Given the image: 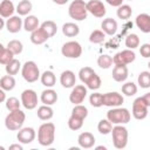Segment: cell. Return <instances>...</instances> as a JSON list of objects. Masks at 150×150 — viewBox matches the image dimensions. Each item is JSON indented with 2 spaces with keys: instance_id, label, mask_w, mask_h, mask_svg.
Masks as SVG:
<instances>
[{
  "instance_id": "6da1fadb",
  "label": "cell",
  "mask_w": 150,
  "mask_h": 150,
  "mask_svg": "<svg viewBox=\"0 0 150 150\" xmlns=\"http://www.w3.org/2000/svg\"><path fill=\"white\" fill-rule=\"evenodd\" d=\"M55 139V125L52 122L42 123L38 129V142L42 146H49Z\"/></svg>"
},
{
  "instance_id": "7a4b0ae2",
  "label": "cell",
  "mask_w": 150,
  "mask_h": 150,
  "mask_svg": "<svg viewBox=\"0 0 150 150\" xmlns=\"http://www.w3.org/2000/svg\"><path fill=\"white\" fill-rule=\"evenodd\" d=\"M150 107V93L137 97L132 103V116L136 120H144L148 116V109Z\"/></svg>"
},
{
  "instance_id": "3957f363",
  "label": "cell",
  "mask_w": 150,
  "mask_h": 150,
  "mask_svg": "<svg viewBox=\"0 0 150 150\" xmlns=\"http://www.w3.org/2000/svg\"><path fill=\"white\" fill-rule=\"evenodd\" d=\"M25 120H26V115L22 110L16 109V110L9 111V114L5 118V127L12 131L19 130L22 128Z\"/></svg>"
},
{
  "instance_id": "277c9868",
  "label": "cell",
  "mask_w": 150,
  "mask_h": 150,
  "mask_svg": "<svg viewBox=\"0 0 150 150\" xmlns=\"http://www.w3.org/2000/svg\"><path fill=\"white\" fill-rule=\"evenodd\" d=\"M112 144L116 149H124L128 144V130L123 124H116L111 129Z\"/></svg>"
},
{
  "instance_id": "5b68a950",
  "label": "cell",
  "mask_w": 150,
  "mask_h": 150,
  "mask_svg": "<svg viewBox=\"0 0 150 150\" xmlns=\"http://www.w3.org/2000/svg\"><path fill=\"white\" fill-rule=\"evenodd\" d=\"M130 112L127 108L115 107L107 112V120H109L112 124H125L130 121Z\"/></svg>"
},
{
  "instance_id": "8992f818",
  "label": "cell",
  "mask_w": 150,
  "mask_h": 150,
  "mask_svg": "<svg viewBox=\"0 0 150 150\" xmlns=\"http://www.w3.org/2000/svg\"><path fill=\"white\" fill-rule=\"evenodd\" d=\"M68 14L71 19L76 21H83L87 19L88 11H87V5L83 0H74L68 8Z\"/></svg>"
},
{
  "instance_id": "52a82bcc",
  "label": "cell",
  "mask_w": 150,
  "mask_h": 150,
  "mask_svg": "<svg viewBox=\"0 0 150 150\" xmlns=\"http://www.w3.org/2000/svg\"><path fill=\"white\" fill-rule=\"evenodd\" d=\"M21 75L28 83H33L40 79V70L34 61H27L21 66Z\"/></svg>"
},
{
  "instance_id": "ba28073f",
  "label": "cell",
  "mask_w": 150,
  "mask_h": 150,
  "mask_svg": "<svg viewBox=\"0 0 150 150\" xmlns=\"http://www.w3.org/2000/svg\"><path fill=\"white\" fill-rule=\"evenodd\" d=\"M61 53L63 56L68 59H77L82 54V47L77 41H68L63 43L61 48Z\"/></svg>"
},
{
  "instance_id": "9c48e42d",
  "label": "cell",
  "mask_w": 150,
  "mask_h": 150,
  "mask_svg": "<svg viewBox=\"0 0 150 150\" xmlns=\"http://www.w3.org/2000/svg\"><path fill=\"white\" fill-rule=\"evenodd\" d=\"M21 104L28 109L32 110L36 108L38 105V94L33 89H26L21 93Z\"/></svg>"
},
{
  "instance_id": "30bf717a",
  "label": "cell",
  "mask_w": 150,
  "mask_h": 150,
  "mask_svg": "<svg viewBox=\"0 0 150 150\" xmlns=\"http://www.w3.org/2000/svg\"><path fill=\"white\" fill-rule=\"evenodd\" d=\"M135 59H136V54L134 53L132 49H124V50L115 54V56L112 57V63L127 66V64L134 62Z\"/></svg>"
},
{
  "instance_id": "8fae6325",
  "label": "cell",
  "mask_w": 150,
  "mask_h": 150,
  "mask_svg": "<svg viewBox=\"0 0 150 150\" xmlns=\"http://www.w3.org/2000/svg\"><path fill=\"white\" fill-rule=\"evenodd\" d=\"M102 102H103V105H107V107H120L122 105V103L124 102V98L123 96L117 93V91H111V93H105V94H102Z\"/></svg>"
},
{
  "instance_id": "7c38bea8",
  "label": "cell",
  "mask_w": 150,
  "mask_h": 150,
  "mask_svg": "<svg viewBox=\"0 0 150 150\" xmlns=\"http://www.w3.org/2000/svg\"><path fill=\"white\" fill-rule=\"evenodd\" d=\"M87 96V88L82 84L74 86L70 94H69V101L75 105V104H81Z\"/></svg>"
},
{
  "instance_id": "4fadbf2b",
  "label": "cell",
  "mask_w": 150,
  "mask_h": 150,
  "mask_svg": "<svg viewBox=\"0 0 150 150\" xmlns=\"http://www.w3.org/2000/svg\"><path fill=\"white\" fill-rule=\"evenodd\" d=\"M86 5H87V11L96 18H103L107 13L105 6L100 0H90Z\"/></svg>"
},
{
  "instance_id": "5bb4252c",
  "label": "cell",
  "mask_w": 150,
  "mask_h": 150,
  "mask_svg": "<svg viewBox=\"0 0 150 150\" xmlns=\"http://www.w3.org/2000/svg\"><path fill=\"white\" fill-rule=\"evenodd\" d=\"M36 132L33 128L30 127H26V128H21L19 129L18 134H16V138L20 143L22 144H29L35 139Z\"/></svg>"
},
{
  "instance_id": "9a60e30c",
  "label": "cell",
  "mask_w": 150,
  "mask_h": 150,
  "mask_svg": "<svg viewBox=\"0 0 150 150\" xmlns=\"http://www.w3.org/2000/svg\"><path fill=\"white\" fill-rule=\"evenodd\" d=\"M22 19L20 18V15H12L7 19V21L5 22V26H6V29L9 32V33H18L20 32V29L22 28Z\"/></svg>"
},
{
  "instance_id": "2e32d148",
  "label": "cell",
  "mask_w": 150,
  "mask_h": 150,
  "mask_svg": "<svg viewBox=\"0 0 150 150\" xmlns=\"http://www.w3.org/2000/svg\"><path fill=\"white\" fill-rule=\"evenodd\" d=\"M135 23H136L137 28L141 29V32H143L145 34L150 33V15L149 14H146V13L138 14L136 16Z\"/></svg>"
},
{
  "instance_id": "e0dca14e",
  "label": "cell",
  "mask_w": 150,
  "mask_h": 150,
  "mask_svg": "<svg viewBox=\"0 0 150 150\" xmlns=\"http://www.w3.org/2000/svg\"><path fill=\"white\" fill-rule=\"evenodd\" d=\"M95 142L96 141H95L94 135L91 132H88V131H84V132L80 134L79 137H77V143L83 149H90V148H93L94 144H95Z\"/></svg>"
},
{
  "instance_id": "ac0fdd59",
  "label": "cell",
  "mask_w": 150,
  "mask_h": 150,
  "mask_svg": "<svg viewBox=\"0 0 150 150\" xmlns=\"http://www.w3.org/2000/svg\"><path fill=\"white\" fill-rule=\"evenodd\" d=\"M60 83L63 88H73L76 84L75 74L71 70H64L60 75Z\"/></svg>"
},
{
  "instance_id": "d6986e66",
  "label": "cell",
  "mask_w": 150,
  "mask_h": 150,
  "mask_svg": "<svg viewBox=\"0 0 150 150\" xmlns=\"http://www.w3.org/2000/svg\"><path fill=\"white\" fill-rule=\"evenodd\" d=\"M40 100L43 104L46 105H53L54 103H56L57 101V94L54 89L52 88H47L46 90H43L41 93V96H40Z\"/></svg>"
},
{
  "instance_id": "ffe728a7",
  "label": "cell",
  "mask_w": 150,
  "mask_h": 150,
  "mask_svg": "<svg viewBox=\"0 0 150 150\" xmlns=\"http://www.w3.org/2000/svg\"><path fill=\"white\" fill-rule=\"evenodd\" d=\"M101 28L105 35H114L117 32V21L112 18H107L102 21Z\"/></svg>"
},
{
  "instance_id": "44dd1931",
  "label": "cell",
  "mask_w": 150,
  "mask_h": 150,
  "mask_svg": "<svg viewBox=\"0 0 150 150\" xmlns=\"http://www.w3.org/2000/svg\"><path fill=\"white\" fill-rule=\"evenodd\" d=\"M112 79L116 82H124L128 77V68L123 64H115L112 69Z\"/></svg>"
},
{
  "instance_id": "7402d4cb",
  "label": "cell",
  "mask_w": 150,
  "mask_h": 150,
  "mask_svg": "<svg viewBox=\"0 0 150 150\" xmlns=\"http://www.w3.org/2000/svg\"><path fill=\"white\" fill-rule=\"evenodd\" d=\"M49 39V36L45 33V30L39 26V28H36L35 30H33L30 33V41L34 45H42L45 43L47 40Z\"/></svg>"
},
{
  "instance_id": "603a6c76",
  "label": "cell",
  "mask_w": 150,
  "mask_h": 150,
  "mask_svg": "<svg viewBox=\"0 0 150 150\" xmlns=\"http://www.w3.org/2000/svg\"><path fill=\"white\" fill-rule=\"evenodd\" d=\"M15 11V7L12 2V0H2L0 2V16L1 18H9L13 15Z\"/></svg>"
},
{
  "instance_id": "cb8c5ba5",
  "label": "cell",
  "mask_w": 150,
  "mask_h": 150,
  "mask_svg": "<svg viewBox=\"0 0 150 150\" xmlns=\"http://www.w3.org/2000/svg\"><path fill=\"white\" fill-rule=\"evenodd\" d=\"M40 80H41V83L47 87V88H52L55 86L56 83V77L54 75V73L52 70H46L43 71L41 75H40Z\"/></svg>"
},
{
  "instance_id": "d4e9b609",
  "label": "cell",
  "mask_w": 150,
  "mask_h": 150,
  "mask_svg": "<svg viewBox=\"0 0 150 150\" xmlns=\"http://www.w3.org/2000/svg\"><path fill=\"white\" fill-rule=\"evenodd\" d=\"M62 33H63V35H66L68 38H74L76 35H79L80 28L74 22H66L62 26Z\"/></svg>"
},
{
  "instance_id": "484cf974",
  "label": "cell",
  "mask_w": 150,
  "mask_h": 150,
  "mask_svg": "<svg viewBox=\"0 0 150 150\" xmlns=\"http://www.w3.org/2000/svg\"><path fill=\"white\" fill-rule=\"evenodd\" d=\"M36 115H38V117H39L41 121H48V120H50V118L53 117V115H54V110L52 109L50 105H46V104H43V105H41V107L38 108Z\"/></svg>"
},
{
  "instance_id": "4316f807",
  "label": "cell",
  "mask_w": 150,
  "mask_h": 150,
  "mask_svg": "<svg viewBox=\"0 0 150 150\" xmlns=\"http://www.w3.org/2000/svg\"><path fill=\"white\" fill-rule=\"evenodd\" d=\"M23 28H25V30L26 32H33V30H35L36 28H39V25H40V22H39V19L35 16V15H28L25 20H23Z\"/></svg>"
},
{
  "instance_id": "83f0119b",
  "label": "cell",
  "mask_w": 150,
  "mask_h": 150,
  "mask_svg": "<svg viewBox=\"0 0 150 150\" xmlns=\"http://www.w3.org/2000/svg\"><path fill=\"white\" fill-rule=\"evenodd\" d=\"M15 87V79L13 75H5L0 79V88L4 89L5 91L13 90Z\"/></svg>"
},
{
  "instance_id": "f1b7e54d",
  "label": "cell",
  "mask_w": 150,
  "mask_h": 150,
  "mask_svg": "<svg viewBox=\"0 0 150 150\" xmlns=\"http://www.w3.org/2000/svg\"><path fill=\"white\" fill-rule=\"evenodd\" d=\"M32 8H33V5H32V2L29 0H21L16 5L15 11L18 12L19 15L23 16V15H28V13L32 11Z\"/></svg>"
},
{
  "instance_id": "f546056e",
  "label": "cell",
  "mask_w": 150,
  "mask_h": 150,
  "mask_svg": "<svg viewBox=\"0 0 150 150\" xmlns=\"http://www.w3.org/2000/svg\"><path fill=\"white\" fill-rule=\"evenodd\" d=\"M5 66H6V67H5L6 73H7L8 75H16V74L19 73L20 68H21L20 61L16 60V59H14V57H13L7 64H5Z\"/></svg>"
},
{
  "instance_id": "4dcf8cb0",
  "label": "cell",
  "mask_w": 150,
  "mask_h": 150,
  "mask_svg": "<svg viewBox=\"0 0 150 150\" xmlns=\"http://www.w3.org/2000/svg\"><path fill=\"white\" fill-rule=\"evenodd\" d=\"M95 74H96V73L94 71L93 68H90V67H83V68H81L80 71H79V77H80V80H81L82 83L87 84L88 81H89Z\"/></svg>"
},
{
  "instance_id": "1f68e13d",
  "label": "cell",
  "mask_w": 150,
  "mask_h": 150,
  "mask_svg": "<svg viewBox=\"0 0 150 150\" xmlns=\"http://www.w3.org/2000/svg\"><path fill=\"white\" fill-rule=\"evenodd\" d=\"M40 27H41V28L45 30V33H46V34H47L49 38L54 36V35L56 34V32H57L56 23H55L54 21H52V20H47V21L42 22Z\"/></svg>"
},
{
  "instance_id": "d6a6232c",
  "label": "cell",
  "mask_w": 150,
  "mask_h": 150,
  "mask_svg": "<svg viewBox=\"0 0 150 150\" xmlns=\"http://www.w3.org/2000/svg\"><path fill=\"white\" fill-rule=\"evenodd\" d=\"M116 14H117L118 19L128 20L131 16V14H132V9H131V7L129 5H123L122 4L121 6H118V9H117Z\"/></svg>"
},
{
  "instance_id": "836d02e7",
  "label": "cell",
  "mask_w": 150,
  "mask_h": 150,
  "mask_svg": "<svg viewBox=\"0 0 150 150\" xmlns=\"http://www.w3.org/2000/svg\"><path fill=\"white\" fill-rule=\"evenodd\" d=\"M71 116H75L77 118H81L84 121V118L88 116V109L87 107L82 104H75V107L71 110Z\"/></svg>"
},
{
  "instance_id": "e575fe53",
  "label": "cell",
  "mask_w": 150,
  "mask_h": 150,
  "mask_svg": "<svg viewBox=\"0 0 150 150\" xmlns=\"http://www.w3.org/2000/svg\"><path fill=\"white\" fill-rule=\"evenodd\" d=\"M104 39H105V34H104L102 30H100V29L93 30V32L90 33V35H89V41H90L91 43H94V45L102 43V42L104 41Z\"/></svg>"
},
{
  "instance_id": "d590c367",
  "label": "cell",
  "mask_w": 150,
  "mask_h": 150,
  "mask_svg": "<svg viewBox=\"0 0 150 150\" xmlns=\"http://www.w3.org/2000/svg\"><path fill=\"white\" fill-rule=\"evenodd\" d=\"M137 82L141 86V88H144V89L150 88V73L148 70L141 71L137 77Z\"/></svg>"
},
{
  "instance_id": "8d00e7d4",
  "label": "cell",
  "mask_w": 150,
  "mask_h": 150,
  "mask_svg": "<svg viewBox=\"0 0 150 150\" xmlns=\"http://www.w3.org/2000/svg\"><path fill=\"white\" fill-rule=\"evenodd\" d=\"M111 129H112V123L109 121V120H101L100 122H98V124H97V130H98V132L100 134H102V135H108V134H110V131H111Z\"/></svg>"
},
{
  "instance_id": "74e56055",
  "label": "cell",
  "mask_w": 150,
  "mask_h": 150,
  "mask_svg": "<svg viewBox=\"0 0 150 150\" xmlns=\"http://www.w3.org/2000/svg\"><path fill=\"white\" fill-rule=\"evenodd\" d=\"M125 46L128 47V49H135L139 46V38L137 34H129L125 38Z\"/></svg>"
},
{
  "instance_id": "f35d334b",
  "label": "cell",
  "mask_w": 150,
  "mask_h": 150,
  "mask_svg": "<svg viewBox=\"0 0 150 150\" xmlns=\"http://www.w3.org/2000/svg\"><path fill=\"white\" fill-rule=\"evenodd\" d=\"M7 49H9L14 55H18L22 52L23 49V46H22V42L19 41V40H11L8 43H7Z\"/></svg>"
},
{
  "instance_id": "ab89813d",
  "label": "cell",
  "mask_w": 150,
  "mask_h": 150,
  "mask_svg": "<svg viewBox=\"0 0 150 150\" xmlns=\"http://www.w3.org/2000/svg\"><path fill=\"white\" fill-rule=\"evenodd\" d=\"M97 64L100 68L102 69H108L111 67L112 64V57L107 55V54H103V55H100L97 57Z\"/></svg>"
},
{
  "instance_id": "60d3db41",
  "label": "cell",
  "mask_w": 150,
  "mask_h": 150,
  "mask_svg": "<svg viewBox=\"0 0 150 150\" xmlns=\"http://www.w3.org/2000/svg\"><path fill=\"white\" fill-rule=\"evenodd\" d=\"M122 93L125 96H134L137 93V86L134 82H127L122 86Z\"/></svg>"
},
{
  "instance_id": "b9f144b4",
  "label": "cell",
  "mask_w": 150,
  "mask_h": 150,
  "mask_svg": "<svg viewBox=\"0 0 150 150\" xmlns=\"http://www.w3.org/2000/svg\"><path fill=\"white\" fill-rule=\"evenodd\" d=\"M82 125H83V120L77 118V117L70 115V117L68 120V127H69L70 130H74V131L80 130L82 128Z\"/></svg>"
},
{
  "instance_id": "7bdbcfd3",
  "label": "cell",
  "mask_w": 150,
  "mask_h": 150,
  "mask_svg": "<svg viewBox=\"0 0 150 150\" xmlns=\"http://www.w3.org/2000/svg\"><path fill=\"white\" fill-rule=\"evenodd\" d=\"M89 103L95 107V108H100L103 105V102H102V94L101 93H93L90 96H89Z\"/></svg>"
},
{
  "instance_id": "ee69618b",
  "label": "cell",
  "mask_w": 150,
  "mask_h": 150,
  "mask_svg": "<svg viewBox=\"0 0 150 150\" xmlns=\"http://www.w3.org/2000/svg\"><path fill=\"white\" fill-rule=\"evenodd\" d=\"M20 105H21V101H19L16 97H9L6 100V108L9 111L20 109Z\"/></svg>"
},
{
  "instance_id": "f6af8a7d",
  "label": "cell",
  "mask_w": 150,
  "mask_h": 150,
  "mask_svg": "<svg viewBox=\"0 0 150 150\" xmlns=\"http://www.w3.org/2000/svg\"><path fill=\"white\" fill-rule=\"evenodd\" d=\"M87 86V88L88 89H91V90H97L100 87H101V79H100V76L97 75V74H95L89 81H88V83L86 84Z\"/></svg>"
},
{
  "instance_id": "bcb514c9",
  "label": "cell",
  "mask_w": 150,
  "mask_h": 150,
  "mask_svg": "<svg viewBox=\"0 0 150 150\" xmlns=\"http://www.w3.org/2000/svg\"><path fill=\"white\" fill-rule=\"evenodd\" d=\"M13 56H14V54L9 49L5 48L2 50V53L0 54V64H7L13 59Z\"/></svg>"
},
{
  "instance_id": "7dc6e473",
  "label": "cell",
  "mask_w": 150,
  "mask_h": 150,
  "mask_svg": "<svg viewBox=\"0 0 150 150\" xmlns=\"http://www.w3.org/2000/svg\"><path fill=\"white\" fill-rule=\"evenodd\" d=\"M139 53H141V55H142L144 59H148V57L150 56V45H149V43L142 45L141 48H139Z\"/></svg>"
},
{
  "instance_id": "c3c4849f",
  "label": "cell",
  "mask_w": 150,
  "mask_h": 150,
  "mask_svg": "<svg viewBox=\"0 0 150 150\" xmlns=\"http://www.w3.org/2000/svg\"><path fill=\"white\" fill-rule=\"evenodd\" d=\"M105 1H107V4H109L112 7H118L123 4V0H105Z\"/></svg>"
},
{
  "instance_id": "681fc988",
  "label": "cell",
  "mask_w": 150,
  "mask_h": 150,
  "mask_svg": "<svg viewBox=\"0 0 150 150\" xmlns=\"http://www.w3.org/2000/svg\"><path fill=\"white\" fill-rule=\"evenodd\" d=\"M5 101H6V93H5L4 89L0 88V103H2Z\"/></svg>"
},
{
  "instance_id": "f907efd6",
  "label": "cell",
  "mask_w": 150,
  "mask_h": 150,
  "mask_svg": "<svg viewBox=\"0 0 150 150\" xmlns=\"http://www.w3.org/2000/svg\"><path fill=\"white\" fill-rule=\"evenodd\" d=\"M12 149L22 150V145H20V144H12V145H9V150H12Z\"/></svg>"
},
{
  "instance_id": "816d5d0a",
  "label": "cell",
  "mask_w": 150,
  "mask_h": 150,
  "mask_svg": "<svg viewBox=\"0 0 150 150\" xmlns=\"http://www.w3.org/2000/svg\"><path fill=\"white\" fill-rule=\"evenodd\" d=\"M53 2H55L56 5H64V4H67L69 0H52Z\"/></svg>"
},
{
  "instance_id": "f5cc1de1",
  "label": "cell",
  "mask_w": 150,
  "mask_h": 150,
  "mask_svg": "<svg viewBox=\"0 0 150 150\" xmlns=\"http://www.w3.org/2000/svg\"><path fill=\"white\" fill-rule=\"evenodd\" d=\"M4 26H5V21H4V19L0 16V30L4 28Z\"/></svg>"
},
{
  "instance_id": "db71d44e",
  "label": "cell",
  "mask_w": 150,
  "mask_h": 150,
  "mask_svg": "<svg viewBox=\"0 0 150 150\" xmlns=\"http://www.w3.org/2000/svg\"><path fill=\"white\" fill-rule=\"evenodd\" d=\"M5 48H6V47H4V45H2V43H1V42H0V54H1V53H2V50H4V49H5Z\"/></svg>"
},
{
  "instance_id": "11a10c76",
  "label": "cell",
  "mask_w": 150,
  "mask_h": 150,
  "mask_svg": "<svg viewBox=\"0 0 150 150\" xmlns=\"http://www.w3.org/2000/svg\"><path fill=\"white\" fill-rule=\"evenodd\" d=\"M96 149H103V150H105L107 148H105V146H102V145H100V146H96Z\"/></svg>"
},
{
  "instance_id": "9f6ffc18",
  "label": "cell",
  "mask_w": 150,
  "mask_h": 150,
  "mask_svg": "<svg viewBox=\"0 0 150 150\" xmlns=\"http://www.w3.org/2000/svg\"><path fill=\"white\" fill-rule=\"evenodd\" d=\"M0 150H5V148H4V146H1V145H0Z\"/></svg>"
},
{
  "instance_id": "6f0895ef",
  "label": "cell",
  "mask_w": 150,
  "mask_h": 150,
  "mask_svg": "<svg viewBox=\"0 0 150 150\" xmlns=\"http://www.w3.org/2000/svg\"><path fill=\"white\" fill-rule=\"evenodd\" d=\"M128 1H131V0H128Z\"/></svg>"
}]
</instances>
